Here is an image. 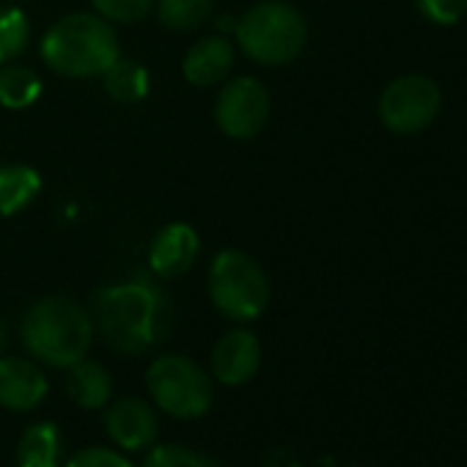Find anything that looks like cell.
Returning <instances> with one entry per match:
<instances>
[{
  "mask_svg": "<svg viewBox=\"0 0 467 467\" xmlns=\"http://www.w3.org/2000/svg\"><path fill=\"white\" fill-rule=\"evenodd\" d=\"M45 64L64 78H94L119 58V36L113 26L91 12L61 17L42 39Z\"/></svg>",
  "mask_w": 467,
  "mask_h": 467,
  "instance_id": "obj_3",
  "label": "cell"
},
{
  "mask_svg": "<svg viewBox=\"0 0 467 467\" xmlns=\"http://www.w3.org/2000/svg\"><path fill=\"white\" fill-rule=\"evenodd\" d=\"M67 393L69 399L83 407V410H102L110 404L113 396V377L110 371L97 363V360H78L75 366H69V377H67Z\"/></svg>",
  "mask_w": 467,
  "mask_h": 467,
  "instance_id": "obj_14",
  "label": "cell"
},
{
  "mask_svg": "<svg viewBox=\"0 0 467 467\" xmlns=\"http://www.w3.org/2000/svg\"><path fill=\"white\" fill-rule=\"evenodd\" d=\"M418 12L434 26H456L467 17V0H415Z\"/></svg>",
  "mask_w": 467,
  "mask_h": 467,
  "instance_id": "obj_23",
  "label": "cell"
},
{
  "mask_svg": "<svg viewBox=\"0 0 467 467\" xmlns=\"http://www.w3.org/2000/svg\"><path fill=\"white\" fill-rule=\"evenodd\" d=\"M146 385L154 404L173 418L192 420L212 407L209 374L184 355H160L146 371Z\"/></svg>",
  "mask_w": 467,
  "mask_h": 467,
  "instance_id": "obj_6",
  "label": "cell"
},
{
  "mask_svg": "<svg viewBox=\"0 0 467 467\" xmlns=\"http://www.w3.org/2000/svg\"><path fill=\"white\" fill-rule=\"evenodd\" d=\"M64 440L53 420H42L26 429L17 445V467H61Z\"/></svg>",
  "mask_w": 467,
  "mask_h": 467,
  "instance_id": "obj_15",
  "label": "cell"
},
{
  "mask_svg": "<svg viewBox=\"0 0 467 467\" xmlns=\"http://www.w3.org/2000/svg\"><path fill=\"white\" fill-rule=\"evenodd\" d=\"M270 91L256 78H237L220 88L214 99V121L217 127L234 138L248 140L256 138L270 121Z\"/></svg>",
  "mask_w": 467,
  "mask_h": 467,
  "instance_id": "obj_8",
  "label": "cell"
},
{
  "mask_svg": "<svg viewBox=\"0 0 467 467\" xmlns=\"http://www.w3.org/2000/svg\"><path fill=\"white\" fill-rule=\"evenodd\" d=\"M42 94V78L31 67L4 64L0 67V105L9 110L31 108Z\"/></svg>",
  "mask_w": 467,
  "mask_h": 467,
  "instance_id": "obj_18",
  "label": "cell"
},
{
  "mask_svg": "<svg viewBox=\"0 0 467 467\" xmlns=\"http://www.w3.org/2000/svg\"><path fill=\"white\" fill-rule=\"evenodd\" d=\"M212 15V0H157V20L168 31H195Z\"/></svg>",
  "mask_w": 467,
  "mask_h": 467,
  "instance_id": "obj_19",
  "label": "cell"
},
{
  "mask_svg": "<svg viewBox=\"0 0 467 467\" xmlns=\"http://www.w3.org/2000/svg\"><path fill=\"white\" fill-rule=\"evenodd\" d=\"M94 330L119 355H143L160 344L173 325V308L165 292L146 281L130 278L105 286L94 300Z\"/></svg>",
  "mask_w": 467,
  "mask_h": 467,
  "instance_id": "obj_1",
  "label": "cell"
},
{
  "mask_svg": "<svg viewBox=\"0 0 467 467\" xmlns=\"http://www.w3.org/2000/svg\"><path fill=\"white\" fill-rule=\"evenodd\" d=\"M91 4L108 23H138L151 12L154 0H91Z\"/></svg>",
  "mask_w": 467,
  "mask_h": 467,
  "instance_id": "obj_22",
  "label": "cell"
},
{
  "mask_svg": "<svg viewBox=\"0 0 467 467\" xmlns=\"http://www.w3.org/2000/svg\"><path fill=\"white\" fill-rule=\"evenodd\" d=\"M440 86L426 75H404L385 86L377 102L379 121L393 135H418L440 113Z\"/></svg>",
  "mask_w": 467,
  "mask_h": 467,
  "instance_id": "obj_7",
  "label": "cell"
},
{
  "mask_svg": "<svg viewBox=\"0 0 467 467\" xmlns=\"http://www.w3.org/2000/svg\"><path fill=\"white\" fill-rule=\"evenodd\" d=\"M6 341H9V336H6V325L0 322V355H4V349H6Z\"/></svg>",
  "mask_w": 467,
  "mask_h": 467,
  "instance_id": "obj_25",
  "label": "cell"
},
{
  "mask_svg": "<svg viewBox=\"0 0 467 467\" xmlns=\"http://www.w3.org/2000/svg\"><path fill=\"white\" fill-rule=\"evenodd\" d=\"M102 80H105V91L121 105L140 102L149 94V86H151L149 69L143 64L121 58V56L102 72Z\"/></svg>",
  "mask_w": 467,
  "mask_h": 467,
  "instance_id": "obj_17",
  "label": "cell"
},
{
  "mask_svg": "<svg viewBox=\"0 0 467 467\" xmlns=\"http://www.w3.org/2000/svg\"><path fill=\"white\" fill-rule=\"evenodd\" d=\"M23 344L45 366L69 368L83 360L94 341L91 314L69 297H42L23 317Z\"/></svg>",
  "mask_w": 467,
  "mask_h": 467,
  "instance_id": "obj_2",
  "label": "cell"
},
{
  "mask_svg": "<svg viewBox=\"0 0 467 467\" xmlns=\"http://www.w3.org/2000/svg\"><path fill=\"white\" fill-rule=\"evenodd\" d=\"M143 467H220V464L184 445H157L149 451Z\"/></svg>",
  "mask_w": 467,
  "mask_h": 467,
  "instance_id": "obj_21",
  "label": "cell"
},
{
  "mask_svg": "<svg viewBox=\"0 0 467 467\" xmlns=\"http://www.w3.org/2000/svg\"><path fill=\"white\" fill-rule=\"evenodd\" d=\"M259 366H262V344L245 327L228 330L225 336L217 338L212 349V374L217 377V382L228 388H237L254 379Z\"/></svg>",
  "mask_w": 467,
  "mask_h": 467,
  "instance_id": "obj_10",
  "label": "cell"
},
{
  "mask_svg": "<svg viewBox=\"0 0 467 467\" xmlns=\"http://www.w3.org/2000/svg\"><path fill=\"white\" fill-rule=\"evenodd\" d=\"M31 39V23L28 15L17 6H0V67L12 64Z\"/></svg>",
  "mask_w": 467,
  "mask_h": 467,
  "instance_id": "obj_20",
  "label": "cell"
},
{
  "mask_svg": "<svg viewBox=\"0 0 467 467\" xmlns=\"http://www.w3.org/2000/svg\"><path fill=\"white\" fill-rule=\"evenodd\" d=\"M306 42V17L284 0L256 4L237 23V45L251 61L265 67H284L295 61L303 53Z\"/></svg>",
  "mask_w": 467,
  "mask_h": 467,
  "instance_id": "obj_4",
  "label": "cell"
},
{
  "mask_svg": "<svg viewBox=\"0 0 467 467\" xmlns=\"http://www.w3.org/2000/svg\"><path fill=\"white\" fill-rule=\"evenodd\" d=\"M105 429L110 440L124 451H143L157 440V412L149 401L138 396H124L108 404Z\"/></svg>",
  "mask_w": 467,
  "mask_h": 467,
  "instance_id": "obj_11",
  "label": "cell"
},
{
  "mask_svg": "<svg viewBox=\"0 0 467 467\" xmlns=\"http://www.w3.org/2000/svg\"><path fill=\"white\" fill-rule=\"evenodd\" d=\"M50 390V382L34 360L0 358V407L12 412L36 410Z\"/></svg>",
  "mask_w": 467,
  "mask_h": 467,
  "instance_id": "obj_12",
  "label": "cell"
},
{
  "mask_svg": "<svg viewBox=\"0 0 467 467\" xmlns=\"http://www.w3.org/2000/svg\"><path fill=\"white\" fill-rule=\"evenodd\" d=\"M234 67V47L228 39L223 36H203L201 42H195L184 61H182V75L187 83L209 88L217 86L228 78Z\"/></svg>",
  "mask_w": 467,
  "mask_h": 467,
  "instance_id": "obj_13",
  "label": "cell"
},
{
  "mask_svg": "<svg viewBox=\"0 0 467 467\" xmlns=\"http://www.w3.org/2000/svg\"><path fill=\"white\" fill-rule=\"evenodd\" d=\"M212 306L234 322L259 319L270 306V278L262 265L243 251H223L214 256L206 278Z\"/></svg>",
  "mask_w": 467,
  "mask_h": 467,
  "instance_id": "obj_5",
  "label": "cell"
},
{
  "mask_svg": "<svg viewBox=\"0 0 467 467\" xmlns=\"http://www.w3.org/2000/svg\"><path fill=\"white\" fill-rule=\"evenodd\" d=\"M201 254L198 231L190 223H168L149 245V267L157 278L173 281L192 270Z\"/></svg>",
  "mask_w": 467,
  "mask_h": 467,
  "instance_id": "obj_9",
  "label": "cell"
},
{
  "mask_svg": "<svg viewBox=\"0 0 467 467\" xmlns=\"http://www.w3.org/2000/svg\"><path fill=\"white\" fill-rule=\"evenodd\" d=\"M67 467H132V462H130L124 453L113 451V448L94 445V448L78 451V453L67 462Z\"/></svg>",
  "mask_w": 467,
  "mask_h": 467,
  "instance_id": "obj_24",
  "label": "cell"
},
{
  "mask_svg": "<svg viewBox=\"0 0 467 467\" xmlns=\"http://www.w3.org/2000/svg\"><path fill=\"white\" fill-rule=\"evenodd\" d=\"M42 192V176L31 165L0 168V217H12L34 203Z\"/></svg>",
  "mask_w": 467,
  "mask_h": 467,
  "instance_id": "obj_16",
  "label": "cell"
}]
</instances>
